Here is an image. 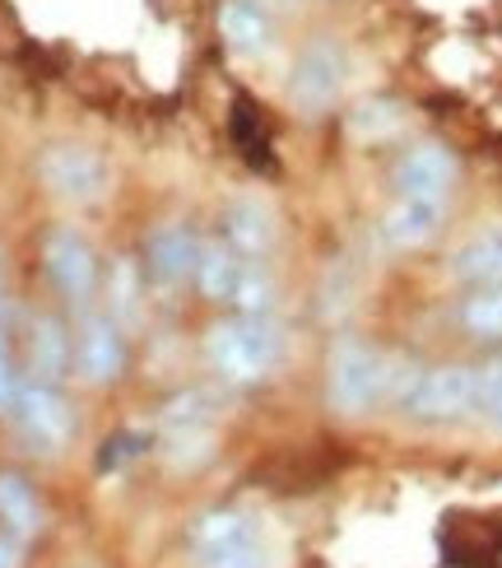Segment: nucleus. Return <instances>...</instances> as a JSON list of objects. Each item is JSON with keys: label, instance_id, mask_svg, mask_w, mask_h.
<instances>
[{"label": "nucleus", "instance_id": "f257e3e1", "mask_svg": "<svg viewBox=\"0 0 502 568\" xmlns=\"http://www.w3.org/2000/svg\"><path fill=\"white\" fill-rule=\"evenodd\" d=\"M410 383H414V377L404 373L400 359L372 349L368 341H358V336L335 341V349H330L326 396H330V406L340 415H368V410H377L381 400H391V396L404 400Z\"/></svg>", "mask_w": 502, "mask_h": 568}, {"label": "nucleus", "instance_id": "f03ea898", "mask_svg": "<svg viewBox=\"0 0 502 568\" xmlns=\"http://www.w3.org/2000/svg\"><path fill=\"white\" fill-rule=\"evenodd\" d=\"M205 354L214 373H224L228 383L237 387H256L279 368V354H284V336L270 317H228V322H214L209 336H205Z\"/></svg>", "mask_w": 502, "mask_h": 568}, {"label": "nucleus", "instance_id": "7ed1b4c3", "mask_svg": "<svg viewBox=\"0 0 502 568\" xmlns=\"http://www.w3.org/2000/svg\"><path fill=\"white\" fill-rule=\"evenodd\" d=\"M480 387H484V368H470V364L428 368V373H414L410 392H404V410L423 424L465 419L470 410H480Z\"/></svg>", "mask_w": 502, "mask_h": 568}, {"label": "nucleus", "instance_id": "20e7f679", "mask_svg": "<svg viewBox=\"0 0 502 568\" xmlns=\"http://www.w3.org/2000/svg\"><path fill=\"white\" fill-rule=\"evenodd\" d=\"M345 75H349V57L345 47L335 38H307L294 57V70H289V103L294 112L303 116H321L335 108L345 89Z\"/></svg>", "mask_w": 502, "mask_h": 568}, {"label": "nucleus", "instance_id": "39448f33", "mask_svg": "<svg viewBox=\"0 0 502 568\" xmlns=\"http://www.w3.org/2000/svg\"><path fill=\"white\" fill-rule=\"evenodd\" d=\"M6 410L14 415V429L29 438L38 453H61V447L75 438V410H70V400L57 392V383L23 377Z\"/></svg>", "mask_w": 502, "mask_h": 568}, {"label": "nucleus", "instance_id": "423d86ee", "mask_svg": "<svg viewBox=\"0 0 502 568\" xmlns=\"http://www.w3.org/2000/svg\"><path fill=\"white\" fill-rule=\"evenodd\" d=\"M191 546H196V568H266L260 531L247 513H205Z\"/></svg>", "mask_w": 502, "mask_h": 568}, {"label": "nucleus", "instance_id": "0eeeda50", "mask_svg": "<svg viewBox=\"0 0 502 568\" xmlns=\"http://www.w3.org/2000/svg\"><path fill=\"white\" fill-rule=\"evenodd\" d=\"M42 271L70 307H89L93 290H99V256H93V247L80 229L57 224L47 233L42 239Z\"/></svg>", "mask_w": 502, "mask_h": 568}, {"label": "nucleus", "instance_id": "6e6552de", "mask_svg": "<svg viewBox=\"0 0 502 568\" xmlns=\"http://www.w3.org/2000/svg\"><path fill=\"white\" fill-rule=\"evenodd\" d=\"M38 178L57 201L89 205L107 192V159L89 145H52L38 159Z\"/></svg>", "mask_w": 502, "mask_h": 568}, {"label": "nucleus", "instance_id": "1a4fd4ad", "mask_svg": "<svg viewBox=\"0 0 502 568\" xmlns=\"http://www.w3.org/2000/svg\"><path fill=\"white\" fill-rule=\"evenodd\" d=\"M451 186H457V154L438 140L410 145L396 163V196H414V201H438L447 205Z\"/></svg>", "mask_w": 502, "mask_h": 568}, {"label": "nucleus", "instance_id": "9d476101", "mask_svg": "<svg viewBox=\"0 0 502 568\" xmlns=\"http://www.w3.org/2000/svg\"><path fill=\"white\" fill-rule=\"evenodd\" d=\"M89 387H107L126 373V336L112 317H84L75 331V359H70Z\"/></svg>", "mask_w": 502, "mask_h": 568}, {"label": "nucleus", "instance_id": "9b49d317", "mask_svg": "<svg viewBox=\"0 0 502 568\" xmlns=\"http://www.w3.org/2000/svg\"><path fill=\"white\" fill-rule=\"evenodd\" d=\"M196 262H201L196 229H186V224H158L150 233L145 266H150L154 284H163V290H177V284L196 280Z\"/></svg>", "mask_w": 502, "mask_h": 568}, {"label": "nucleus", "instance_id": "f8f14e48", "mask_svg": "<svg viewBox=\"0 0 502 568\" xmlns=\"http://www.w3.org/2000/svg\"><path fill=\"white\" fill-rule=\"evenodd\" d=\"M224 243L243 256V262H260V256L275 247V215L252 196L233 201L224 215Z\"/></svg>", "mask_w": 502, "mask_h": 568}, {"label": "nucleus", "instance_id": "ddd939ff", "mask_svg": "<svg viewBox=\"0 0 502 568\" xmlns=\"http://www.w3.org/2000/svg\"><path fill=\"white\" fill-rule=\"evenodd\" d=\"M70 359H75V336L65 331V322L61 317H33L29 322V377L57 383V377H65Z\"/></svg>", "mask_w": 502, "mask_h": 568}, {"label": "nucleus", "instance_id": "4468645a", "mask_svg": "<svg viewBox=\"0 0 502 568\" xmlns=\"http://www.w3.org/2000/svg\"><path fill=\"white\" fill-rule=\"evenodd\" d=\"M438 229H442V205L438 201H414V196H396V205L387 210V220H381L387 243L400 247V252L423 247Z\"/></svg>", "mask_w": 502, "mask_h": 568}, {"label": "nucleus", "instance_id": "2eb2a0df", "mask_svg": "<svg viewBox=\"0 0 502 568\" xmlns=\"http://www.w3.org/2000/svg\"><path fill=\"white\" fill-rule=\"evenodd\" d=\"M47 523V513H42V499L33 494V485L14 476V470H6L0 476V531H6L10 540H33Z\"/></svg>", "mask_w": 502, "mask_h": 568}, {"label": "nucleus", "instance_id": "dca6fc26", "mask_svg": "<svg viewBox=\"0 0 502 568\" xmlns=\"http://www.w3.org/2000/svg\"><path fill=\"white\" fill-rule=\"evenodd\" d=\"M219 33L233 52L243 57H260L270 47V19L256 0H224L219 6Z\"/></svg>", "mask_w": 502, "mask_h": 568}, {"label": "nucleus", "instance_id": "f3484780", "mask_svg": "<svg viewBox=\"0 0 502 568\" xmlns=\"http://www.w3.org/2000/svg\"><path fill=\"white\" fill-rule=\"evenodd\" d=\"M457 280H465L470 290H502V229H489L480 239H470L457 262H451Z\"/></svg>", "mask_w": 502, "mask_h": 568}, {"label": "nucleus", "instance_id": "a211bd4d", "mask_svg": "<svg viewBox=\"0 0 502 568\" xmlns=\"http://www.w3.org/2000/svg\"><path fill=\"white\" fill-rule=\"evenodd\" d=\"M243 256H237L224 239H201V262H196V290L214 303H228L237 290V275H243Z\"/></svg>", "mask_w": 502, "mask_h": 568}, {"label": "nucleus", "instance_id": "6ab92c4d", "mask_svg": "<svg viewBox=\"0 0 502 568\" xmlns=\"http://www.w3.org/2000/svg\"><path fill=\"white\" fill-rule=\"evenodd\" d=\"M461 326L474 341H502V290H470L461 303Z\"/></svg>", "mask_w": 502, "mask_h": 568}, {"label": "nucleus", "instance_id": "aec40b11", "mask_svg": "<svg viewBox=\"0 0 502 568\" xmlns=\"http://www.w3.org/2000/svg\"><path fill=\"white\" fill-rule=\"evenodd\" d=\"M275 280H270V271H260L256 262H247L243 266V275H237V290H233V307L243 317H270L275 313Z\"/></svg>", "mask_w": 502, "mask_h": 568}, {"label": "nucleus", "instance_id": "412c9836", "mask_svg": "<svg viewBox=\"0 0 502 568\" xmlns=\"http://www.w3.org/2000/svg\"><path fill=\"white\" fill-rule=\"evenodd\" d=\"M396 131H400V108L387 99H372L363 108H354V116H349V135L358 145H377V140H387Z\"/></svg>", "mask_w": 502, "mask_h": 568}, {"label": "nucleus", "instance_id": "4be33fe9", "mask_svg": "<svg viewBox=\"0 0 502 568\" xmlns=\"http://www.w3.org/2000/svg\"><path fill=\"white\" fill-rule=\"evenodd\" d=\"M112 307L122 317H135V307H140V275H135V266L131 262H122L116 266V275H112Z\"/></svg>", "mask_w": 502, "mask_h": 568}, {"label": "nucleus", "instance_id": "5701e85b", "mask_svg": "<svg viewBox=\"0 0 502 568\" xmlns=\"http://www.w3.org/2000/svg\"><path fill=\"white\" fill-rule=\"evenodd\" d=\"M480 410L493 419V429H502V364L484 368V387H480Z\"/></svg>", "mask_w": 502, "mask_h": 568}, {"label": "nucleus", "instance_id": "b1692460", "mask_svg": "<svg viewBox=\"0 0 502 568\" xmlns=\"http://www.w3.org/2000/svg\"><path fill=\"white\" fill-rule=\"evenodd\" d=\"M19 383H23V377L14 373V364H10V354H6V345H0V410H6V406H10V400H14Z\"/></svg>", "mask_w": 502, "mask_h": 568}, {"label": "nucleus", "instance_id": "393cba45", "mask_svg": "<svg viewBox=\"0 0 502 568\" xmlns=\"http://www.w3.org/2000/svg\"><path fill=\"white\" fill-rule=\"evenodd\" d=\"M0 568H19V540L0 531Z\"/></svg>", "mask_w": 502, "mask_h": 568}, {"label": "nucleus", "instance_id": "a878e982", "mask_svg": "<svg viewBox=\"0 0 502 568\" xmlns=\"http://www.w3.org/2000/svg\"><path fill=\"white\" fill-rule=\"evenodd\" d=\"M10 322H14V307H10L6 290H0V345H6V331H10Z\"/></svg>", "mask_w": 502, "mask_h": 568}]
</instances>
